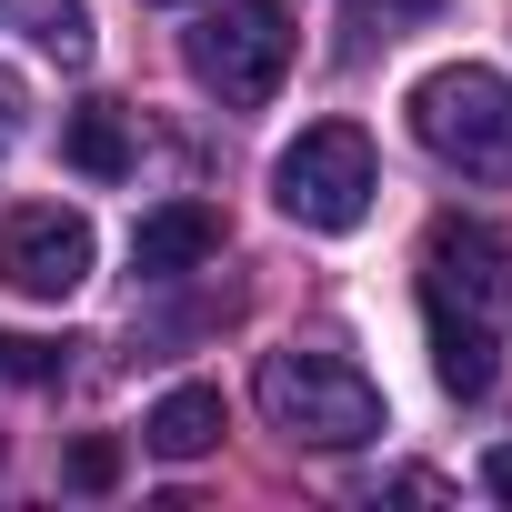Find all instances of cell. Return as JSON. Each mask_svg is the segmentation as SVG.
<instances>
[{
    "label": "cell",
    "mask_w": 512,
    "mask_h": 512,
    "mask_svg": "<svg viewBox=\"0 0 512 512\" xmlns=\"http://www.w3.org/2000/svg\"><path fill=\"white\" fill-rule=\"evenodd\" d=\"M262 422L282 432V442H302V452H362V442H382V392H372V372H352L342 352H312V342H292V352H262Z\"/></svg>",
    "instance_id": "obj_1"
},
{
    "label": "cell",
    "mask_w": 512,
    "mask_h": 512,
    "mask_svg": "<svg viewBox=\"0 0 512 512\" xmlns=\"http://www.w3.org/2000/svg\"><path fill=\"white\" fill-rule=\"evenodd\" d=\"M412 141L462 181H512V81L482 61H442L412 81Z\"/></svg>",
    "instance_id": "obj_2"
},
{
    "label": "cell",
    "mask_w": 512,
    "mask_h": 512,
    "mask_svg": "<svg viewBox=\"0 0 512 512\" xmlns=\"http://www.w3.org/2000/svg\"><path fill=\"white\" fill-rule=\"evenodd\" d=\"M372 191H382V161H372V141H362L352 121H312V131L272 161V201H282V221H302V231H352V221L372 211Z\"/></svg>",
    "instance_id": "obj_3"
},
{
    "label": "cell",
    "mask_w": 512,
    "mask_h": 512,
    "mask_svg": "<svg viewBox=\"0 0 512 512\" xmlns=\"http://www.w3.org/2000/svg\"><path fill=\"white\" fill-rule=\"evenodd\" d=\"M181 51H191L201 91H221L231 111H251V101H272L282 71H292V11H282V0H231V11H211Z\"/></svg>",
    "instance_id": "obj_4"
},
{
    "label": "cell",
    "mask_w": 512,
    "mask_h": 512,
    "mask_svg": "<svg viewBox=\"0 0 512 512\" xmlns=\"http://www.w3.org/2000/svg\"><path fill=\"white\" fill-rule=\"evenodd\" d=\"M0 282L21 302H71L91 282V221L61 211V201H21L0 221Z\"/></svg>",
    "instance_id": "obj_5"
},
{
    "label": "cell",
    "mask_w": 512,
    "mask_h": 512,
    "mask_svg": "<svg viewBox=\"0 0 512 512\" xmlns=\"http://www.w3.org/2000/svg\"><path fill=\"white\" fill-rule=\"evenodd\" d=\"M422 262H432V292H462V302H512V241L492 221H432L422 241Z\"/></svg>",
    "instance_id": "obj_6"
},
{
    "label": "cell",
    "mask_w": 512,
    "mask_h": 512,
    "mask_svg": "<svg viewBox=\"0 0 512 512\" xmlns=\"http://www.w3.org/2000/svg\"><path fill=\"white\" fill-rule=\"evenodd\" d=\"M221 251V211L211 201H161V211H141V231H131V272L141 282H181V272H201Z\"/></svg>",
    "instance_id": "obj_7"
},
{
    "label": "cell",
    "mask_w": 512,
    "mask_h": 512,
    "mask_svg": "<svg viewBox=\"0 0 512 512\" xmlns=\"http://www.w3.org/2000/svg\"><path fill=\"white\" fill-rule=\"evenodd\" d=\"M422 332H432V372H442V392L452 402H482L492 392V332L472 322V312H452V292H422Z\"/></svg>",
    "instance_id": "obj_8"
},
{
    "label": "cell",
    "mask_w": 512,
    "mask_h": 512,
    "mask_svg": "<svg viewBox=\"0 0 512 512\" xmlns=\"http://www.w3.org/2000/svg\"><path fill=\"white\" fill-rule=\"evenodd\" d=\"M221 432H231V412H221V392H211V382H181V392H161V402H151V422H141V442H151L161 462H201Z\"/></svg>",
    "instance_id": "obj_9"
},
{
    "label": "cell",
    "mask_w": 512,
    "mask_h": 512,
    "mask_svg": "<svg viewBox=\"0 0 512 512\" xmlns=\"http://www.w3.org/2000/svg\"><path fill=\"white\" fill-rule=\"evenodd\" d=\"M61 151H71V171H91V181H121V171H131V121H121L111 101H81V111L61 121Z\"/></svg>",
    "instance_id": "obj_10"
},
{
    "label": "cell",
    "mask_w": 512,
    "mask_h": 512,
    "mask_svg": "<svg viewBox=\"0 0 512 512\" xmlns=\"http://www.w3.org/2000/svg\"><path fill=\"white\" fill-rule=\"evenodd\" d=\"M21 21H31V41H41V51L91 61V11H81V0H21Z\"/></svg>",
    "instance_id": "obj_11"
},
{
    "label": "cell",
    "mask_w": 512,
    "mask_h": 512,
    "mask_svg": "<svg viewBox=\"0 0 512 512\" xmlns=\"http://www.w3.org/2000/svg\"><path fill=\"white\" fill-rule=\"evenodd\" d=\"M31 382H61V342H41V332H0V392H31Z\"/></svg>",
    "instance_id": "obj_12"
},
{
    "label": "cell",
    "mask_w": 512,
    "mask_h": 512,
    "mask_svg": "<svg viewBox=\"0 0 512 512\" xmlns=\"http://www.w3.org/2000/svg\"><path fill=\"white\" fill-rule=\"evenodd\" d=\"M111 482H121V442L111 432H81L71 442V492H111Z\"/></svg>",
    "instance_id": "obj_13"
},
{
    "label": "cell",
    "mask_w": 512,
    "mask_h": 512,
    "mask_svg": "<svg viewBox=\"0 0 512 512\" xmlns=\"http://www.w3.org/2000/svg\"><path fill=\"white\" fill-rule=\"evenodd\" d=\"M11 141H21V81L0 71V161H11Z\"/></svg>",
    "instance_id": "obj_14"
},
{
    "label": "cell",
    "mask_w": 512,
    "mask_h": 512,
    "mask_svg": "<svg viewBox=\"0 0 512 512\" xmlns=\"http://www.w3.org/2000/svg\"><path fill=\"white\" fill-rule=\"evenodd\" d=\"M482 492H502V502H512V442H492V452H482Z\"/></svg>",
    "instance_id": "obj_15"
},
{
    "label": "cell",
    "mask_w": 512,
    "mask_h": 512,
    "mask_svg": "<svg viewBox=\"0 0 512 512\" xmlns=\"http://www.w3.org/2000/svg\"><path fill=\"white\" fill-rule=\"evenodd\" d=\"M382 11H442V0H382Z\"/></svg>",
    "instance_id": "obj_16"
},
{
    "label": "cell",
    "mask_w": 512,
    "mask_h": 512,
    "mask_svg": "<svg viewBox=\"0 0 512 512\" xmlns=\"http://www.w3.org/2000/svg\"><path fill=\"white\" fill-rule=\"evenodd\" d=\"M161 11H171V0H161Z\"/></svg>",
    "instance_id": "obj_17"
}]
</instances>
